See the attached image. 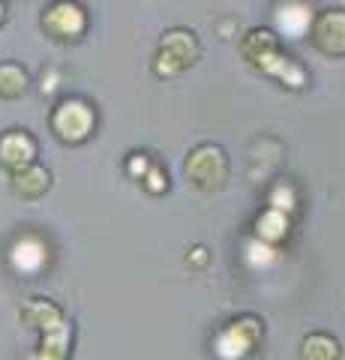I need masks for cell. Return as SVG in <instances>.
<instances>
[{"label": "cell", "instance_id": "obj_13", "mask_svg": "<svg viewBox=\"0 0 345 360\" xmlns=\"http://www.w3.org/2000/svg\"><path fill=\"white\" fill-rule=\"evenodd\" d=\"M48 186H51V174L37 162H30L25 168H15L13 172V189H15V195H21V198L33 201V198L46 195Z\"/></svg>", "mask_w": 345, "mask_h": 360}, {"label": "cell", "instance_id": "obj_3", "mask_svg": "<svg viewBox=\"0 0 345 360\" xmlns=\"http://www.w3.org/2000/svg\"><path fill=\"white\" fill-rule=\"evenodd\" d=\"M264 340V324L255 315H237L222 324L214 336V354L219 360H247Z\"/></svg>", "mask_w": 345, "mask_h": 360}, {"label": "cell", "instance_id": "obj_16", "mask_svg": "<svg viewBox=\"0 0 345 360\" xmlns=\"http://www.w3.org/2000/svg\"><path fill=\"white\" fill-rule=\"evenodd\" d=\"M27 84L30 78L18 63L13 60L0 63V99H21L27 94Z\"/></svg>", "mask_w": 345, "mask_h": 360}, {"label": "cell", "instance_id": "obj_18", "mask_svg": "<svg viewBox=\"0 0 345 360\" xmlns=\"http://www.w3.org/2000/svg\"><path fill=\"white\" fill-rule=\"evenodd\" d=\"M267 207H276V210H285V213H294L297 207V193L292 184H285V180H280V184H273L271 195H267Z\"/></svg>", "mask_w": 345, "mask_h": 360}, {"label": "cell", "instance_id": "obj_15", "mask_svg": "<svg viewBox=\"0 0 345 360\" xmlns=\"http://www.w3.org/2000/svg\"><path fill=\"white\" fill-rule=\"evenodd\" d=\"M66 357H70V324H60V328L42 333L39 352L33 354V360H66Z\"/></svg>", "mask_w": 345, "mask_h": 360}, {"label": "cell", "instance_id": "obj_5", "mask_svg": "<svg viewBox=\"0 0 345 360\" xmlns=\"http://www.w3.org/2000/svg\"><path fill=\"white\" fill-rule=\"evenodd\" d=\"M39 25L54 42H79L87 30V13L79 0H51Z\"/></svg>", "mask_w": 345, "mask_h": 360}, {"label": "cell", "instance_id": "obj_8", "mask_svg": "<svg viewBox=\"0 0 345 360\" xmlns=\"http://www.w3.org/2000/svg\"><path fill=\"white\" fill-rule=\"evenodd\" d=\"M318 13H313V6L306 0H282L273 9V27L285 39H304L313 30V21Z\"/></svg>", "mask_w": 345, "mask_h": 360}, {"label": "cell", "instance_id": "obj_11", "mask_svg": "<svg viewBox=\"0 0 345 360\" xmlns=\"http://www.w3.org/2000/svg\"><path fill=\"white\" fill-rule=\"evenodd\" d=\"M18 319H21L25 328H33V330H39V333L54 330V328H60V324H66L60 307H58V303H51V300H46V297L27 300L25 307H21Z\"/></svg>", "mask_w": 345, "mask_h": 360}, {"label": "cell", "instance_id": "obj_1", "mask_svg": "<svg viewBox=\"0 0 345 360\" xmlns=\"http://www.w3.org/2000/svg\"><path fill=\"white\" fill-rule=\"evenodd\" d=\"M202 58V42L193 30L186 27H171L160 37L157 54H153V75L160 78H174L193 70Z\"/></svg>", "mask_w": 345, "mask_h": 360}, {"label": "cell", "instance_id": "obj_17", "mask_svg": "<svg viewBox=\"0 0 345 360\" xmlns=\"http://www.w3.org/2000/svg\"><path fill=\"white\" fill-rule=\"evenodd\" d=\"M243 262H247L252 270H264L280 262V246L273 243H264L261 238H252L243 243Z\"/></svg>", "mask_w": 345, "mask_h": 360}, {"label": "cell", "instance_id": "obj_9", "mask_svg": "<svg viewBox=\"0 0 345 360\" xmlns=\"http://www.w3.org/2000/svg\"><path fill=\"white\" fill-rule=\"evenodd\" d=\"M9 264L21 276H37L42 267H48V246L37 234H21V238L9 246Z\"/></svg>", "mask_w": 345, "mask_h": 360}, {"label": "cell", "instance_id": "obj_19", "mask_svg": "<svg viewBox=\"0 0 345 360\" xmlns=\"http://www.w3.org/2000/svg\"><path fill=\"white\" fill-rule=\"evenodd\" d=\"M141 186L148 189L150 195H162L165 189H169V174H165V168H162V165H157V162H153V168H150L148 174H144Z\"/></svg>", "mask_w": 345, "mask_h": 360}, {"label": "cell", "instance_id": "obj_2", "mask_svg": "<svg viewBox=\"0 0 345 360\" xmlns=\"http://www.w3.org/2000/svg\"><path fill=\"white\" fill-rule=\"evenodd\" d=\"M183 172L195 189H202V193H219L228 184L231 162H228V153L219 144H198V148L189 150Z\"/></svg>", "mask_w": 345, "mask_h": 360}, {"label": "cell", "instance_id": "obj_20", "mask_svg": "<svg viewBox=\"0 0 345 360\" xmlns=\"http://www.w3.org/2000/svg\"><path fill=\"white\" fill-rule=\"evenodd\" d=\"M150 168H153V162H150L148 153H129V160H126V174L129 177L144 180V174H148Z\"/></svg>", "mask_w": 345, "mask_h": 360}, {"label": "cell", "instance_id": "obj_10", "mask_svg": "<svg viewBox=\"0 0 345 360\" xmlns=\"http://www.w3.org/2000/svg\"><path fill=\"white\" fill-rule=\"evenodd\" d=\"M33 156H37V141H33L30 132H25V129H9V132L0 135V162H4L9 172L30 165Z\"/></svg>", "mask_w": 345, "mask_h": 360}, {"label": "cell", "instance_id": "obj_14", "mask_svg": "<svg viewBox=\"0 0 345 360\" xmlns=\"http://www.w3.org/2000/svg\"><path fill=\"white\" fill-rule=\"evenodd\" d=\"M300 360H342V345L325 330L306 333L300 340Z\"/></svg>", "mask_w": 345, "mask_h": 360}, {"label": "cell", "instance_id": "obj_21", "mask_svg": "<svg viewBox=\"0 0 345 360\" xmlns=\"http://www.w3.org/2000/svg\"><path fill=\"white\" fill-rule=\"evenodd\" d=\"M4 18H6V6H4V0H0V25H4Z\"/></svg>", "mask_w": 345, "mask_h": 360}, {"label": "cell", "instance_id": "obj_6", "mask_svg": "<svg viewBox=\"0 0 345 360\" xmlns=\"http://www.w3.org/2000/svg\"><path fill=\"white\" fill-rule=\"evenodd\" d=\"M252 70H259L261 75L273 78V82H280L288 90H304L309 84V75L304 70V63H300L297 58H292V54H285L282 45H276V49L261 54V58L252 63Z\"/></svg>", "mask_w": 345, "mask_h": 360}, {"label": "cell", "instance_id": "obj_7", "mask_svg": "<svg viewBox=\"0 0 345 360\" xmlns=\"http://www.w3.org/2000/svg\"><path fill=\"white\" fill-rule=\"evenodd\" d=\"M315 49L333 60H345V9H325L318 13L309 30Z\"/></svg>", "mask_w": 345, "mask_h": 360}, {"label": "cell", "instance_id": "obj_4", "mask_svg": "<svg viewBox=\"0 0 345 360\" xmlns=\"http://www.w3.org/2000/svg\"><path fill=\"white\" fill-rule=\"evenodd\" d=\"M96 129V111L84 99H60L51 111V132L58 135L63 144H82Z\"/></svg>", "mask_w": 345, "mask_h": 360}, {"label": "cell", "instance_id": "obj_12", "mask_svg": "<svg viewBox=\"0 0 345 360\" xmlns=\"http://www.w3.org/2000/svg\"><path fill=\"white\" fill-rule=\"evenodd\" d=\"M292 213L285 210H276V207H264L259 217H255V238H261L264 243H273L280 246L282 240H288V234H292Z\"/></svg>", "mask_w": 345, "mask_h": 360}]
</instances>
